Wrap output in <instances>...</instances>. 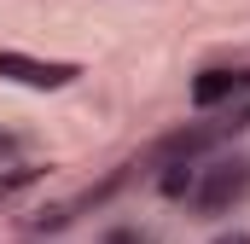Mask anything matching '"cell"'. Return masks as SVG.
Segmentation results:
<instances>
[{
  "label": "cell",
  "instance_id": "8",
  "mask_svg": "<svg viewBox=\"0 0 250 244\" xmlns=\"http://www.w3.org/2000/svg\"><path fill=\"white\" fill-rule=\"evenodd\" d=\"M12 151H18V140H12V134H0V157H12Z\"/></svg>",
  "mask_w": 250,
  "mask_h": 244
},
{
  "label": "cell",
  "instance_id": "3",
  "mask_svg": "<svg viewBox=\"0 0 250 244\" xmlns=\"http://www.w3.org/2000/svg\"><path fill=\"white\" fill-rule=\"evenodd\" d=\"M250 93V70H204L192 81V111H221Z\"/></svg>",
  "mask_w": 250,
  "mask_h": 244
},
{
  "label": "cell",
  "instance_id": "2",
  "mask_svg": "<svg viewBox=\"0 0 250 244\" xmlns=\"http://www.w3.org/2000/svg\"><path fill=\"white\" fill-rule=\"evenodd\" d=\"M0 76L18 81V87H35V93H59V87H70V81L82 76V64L76 59H35V53L6 47V53H0Z\"/></svg>",
  "mask_w": 250,
  "mask_h": 244
},
{
  "label": "cell",
  "instance_id": "4",
  "mask_svg": "<svg viewBox=\"0 0 250 244\" xmlns=\"http://www.w3.org/2000/svg\"><path fill=\"white\" fill-rule=\"evenodd\" d=\"M192 181H198V169L175 157V163H163V175H157V192H163V198H192Z\"/></svg>",
  "mask_w": 250,
  "mask_h": 244
},
{
  "label": "cell",
  "instance_id": "1",
  "mask_svg": "<svg viewBox=\"0 0 250 244\" xmlns=\"http://www.w3.org/2000/svg\"><path fill=\"white\" fill-rule=\"evenodd\" d=\"M245 198H250V157H239V151H227V157L204 163V169H198V181H192V209H198L204 221L233 215Z\"/></svg>",
  "mask_w": 250,
  "mask_h": 244
},
{
  "label": "cell",
  "instance_id": "5",
  "mask_svg": "<svg viewBox=\"0 0 250 244\" xmlns=\"http://www.w3.org/2000/svg\"><path fill=\"white\" fill-rule=\"evenodd\" d=\"M41 175H47V169H29V163H23V169H12V175H0V198H12V192H23V186H35Z\"/></svg>",
  "mask_w": 250,
  "mask_h": 244
},
{
  "label": "cell",
  "instance_id": "6",
  "mask_svg": "<svg viewBox=\"0 0 250 244\" xmlns=\"http://www.w3.org/2000/svg\"><path fill=\"white\" fill-rule=\"evenodd\" d=\"M105 244H151V239H146L140 227H111V233H105Z\"/></svg>",
  "mask_w": 250,
  "mask_h": 244
},
{
  "label": "cell",
  "instance_id": "7",
  "mask_svg": "<svg viewBox=\"0 0 250 244\" xmlns=\"http://www.w3.org/2000/svg\"><path fill=\"white\" fill-rule=\"evenodd\" d=\"M209 244H250V233H221V239H209Z\"/></svg>",
  "mask_w": 250,
  "mask_h": 244
}]
</instances>
